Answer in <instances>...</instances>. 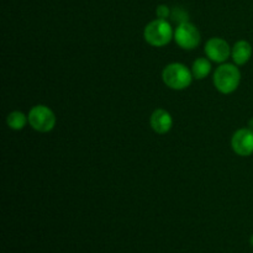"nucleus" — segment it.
I'll return each instance as SVG.
<instances>
[{
  "label": "nucleus",
  "mask_w": 253,
  "mask_h": 253,
  "mask_svg": "<svg viewBox=\"0 0 253 253\" xmlns=\"http://www.w3.org/2000/svg\"><path fill=\"white\" fill-rule=\"evenodd\" d=\"M253 53L252 44L246 40H239L231 47V58L236 66H244L251 59Z\"/></svg>",
  "instance_id": "1a4fd4ad"
},
{
  "label": "nucleus",
  "mask_w": 253,
  "mask_h": 253,
  "mask_svg": "<svg viewBox=\"0 0 253 253\" xmlns=\"http://www.w3.org/2000/svg\"><path fill=\"white\" fill-rule=\"evenodd\" d=\"M156 15H157V19L167 20L168 17L172 15V11H170V9L167 6V5L162 4V5H158L157 9H156Z\"/></svg>",
  "instance_id": "f8f14e48"
},
{
  "label": "nucleus",
  "mask_w": 253,
  "mask_h": 253,
  "mask_svg": "<svg viewBox=\"0 0 253 253\" xmlns=\"http://www.w3.org/2000/svg\"><path fill=\"white\" fill-rule=\"evenodd\" d=\"M232 151L240 157H250L253 155V130L242 127L235 131L231 137Z\"/></svg>",
  "instance_id": "0eeeda50"
},
{
  "label": "nucleus",
  "mask_w": 253,
  "mask_h": 253,
  "mask_svg": "<svg viewBox=\"0 0 253 253\" xmlns=\"http://www.w3.org/2000/svg\"><path fill=\"white\" fill-rule=\"evenodd\" d=\"M205 56L215 63H226L231 57V47L226 40L221 37H211L207 41L204 47Z\"/></svg>",
  "instance_id": "423d86ee"
},
{
  "label": "nucleus",
  "mask_w": 253,
  "mask_h": 253,
  "mask_svg": "<svg viewBox=\"0 0 253 253\" xmlns=\"http://www.w3.org/2000/svg\"><path fill=\"white\" fill-rule=\"evenodd\" d=\"M212 83L219 93L232 94L237 90L241 83V71L235 63H222L215 69Z\"/></svg>",
  "instance_id": "f257e3e1"
},
{
  "label": "nucleus",
  "mask_w": 253,
  "mask_h": 253,
  "mask_svg": "<svg viewBox=\"0 0 253 253\" xmlns=\"http://www.w3.org/2000/svg\"><path fill=\"white\" fill-rule=\"evenodd\" d=\"M249 127L251 128V130H253V119H251V120L249 121Z\"/></svg>",
  "instance_id": "4468645a"
},
{
  "label": "nucleus",
  "mask_w": 253,
  "mask_h": 253,
  "mask_svg": "<svg viewBox=\"0 0 253 253\" xmlns=\"http://www.w3.org/2000/svg\"><path fill=\"white\" fill-rule=\"evenodd\" d=\"M250 244H251V246L253 247V235L251 236V239H250Z\"/></svg>",
  "instance_id": "2eb2a0df"
},
{
  "label": "nucleus",
  "mask_w": 253,
  "mask_h": 253,
  "mask_svg": "<svg viewBox=\"0 0 253 253\" xmlns=\"http://www.w3.org/2000/svg\"><path fill=\"white\" fill-rule=\"evenodd\" d=\"M27 124H29V116L25 115L22 111H11L6 118V125L9 126V128L14 131L24 130Z\"/></svg>",
  "instance_id": "9b49d317"
},
{
  "label": "nucleus",
  "mask_w": 253,
  "mask_h": 253,
  "mask_svg": "<svg viewBox=\"0 0 253 253\" xmlns=\"http://www.w3.org/2000/svg\"><path fill=\"white\" fill-rule=\"evenodd\" d=\"M27 116H29L30 126L35 131L41 133H47L53 130L57 123V118L53 110L42 104L32 106Z\"/></svg>",
  "instance_id": "20e7f679"
},
{
  "label": "nucleus",
  "mask_w": 253,
  "mask_h": 253,
  "mask_svg": "<svg viewBox=\"0 0 253 253\" xmlns=\"http://www.w3.org/2000/svg\"><path fill=\"white\" fill-rule=\"evenodd\" d=\"M143 39L152 47H165L174 39V31L168 20L156 19L145 26Z\"/></svg>",
  "instance_id": "7ed1b4c3"
},
{
  "label": "nucleus",
  "mask_w": 253,
  "mask_h": 253,
  "mask_svg": "<svg viewBox=\"0 0 253 253\" xmlns=\"http://www.w3.org/2000/svg\"><path fill=\"white\" fill-rule=\"evenodd\" d=\"M211 72V61L208 57H199L192 64V73L194 79L203 81Z\"/></svg>",
  "instance_id": "9d476101"
},
{
  "label": "nucleus",
  "mask_w": 253,
  "mask_h": 253,
  "mask_svg": "<svg viewBox=\"0 0 253 253\" xmlns=\"http://www.w3.org/2000/svg\"><path fill=\"white\" fill-rule=\"evenodd\" d=\"M193 79L194 77H193L192 69L179 62L167 64L162 71L163 83L173 90H184L189 88Z\"/></svg>",
  "instance_id": "f03ea898"
},
{
  "label": "nucleus",
  "mask_w": 253,
  "mask_h": 253,
  "mask_svg": "<svg viewBox=\"0 0 253 253\" xmlns=\"http://www.w3.org/2000/svg\"><path fill=\"white\" fill-rule=\"evenodd\" d=\"M172 16L174 20H178L179 19V24L180 22H184V21H188V15L185 14V11H183L180 7H175V9H173L172 11Z\"/></svg>",
  "instance_id": "ddd939ff"
},
{
  "label": "nucleus",
  "mask_w": 253,
  "mask_h": 253,
  "mask_svg": "<svg viewBox=\"0 0 253 253\" xmlns=\"http://www.w3.org/2000/svg\"><path fill=\"white\" fill-rule=\"evenodd\" d=\"M175 43L185 51H192L197 48L200 43V32L198 27L190 21H184L178 24L174 30V39Z\"/></svg>",
  "instance_id": "39448f33"
},
{
  "label": "nucleus",
  "mask_w": 253,
  "mask_h": 253,
  "mask_svg": "<svg viewBox=\"0 0 253 253\" xmlns=\"http://www.w3.org/2000/svg\"><path fill=\"white\" fill-rule=\"evenodd\" d=\"M151 128L158 135L168 133L173 127V118L166 109H156L150 118Z\"/></svg>",
  "instance_id": "6e6552de"
}]
</instances>
